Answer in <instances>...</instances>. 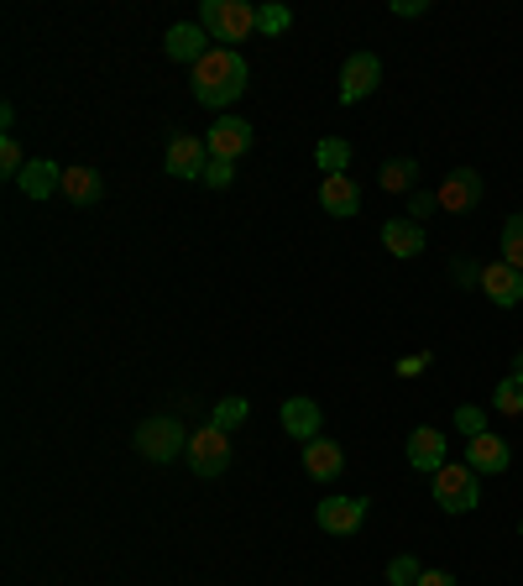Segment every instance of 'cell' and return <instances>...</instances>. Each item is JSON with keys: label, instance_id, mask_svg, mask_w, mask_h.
<instances>
[{"label": "cell", "instance_id": "1", "mask_svg": "<svg viewBox=\"0 0 523 586\" xmlns=\"http://www.w3.org/2000/svg\"><path fill=\"white\" fill-rule=\"evenodd\" d=\"M246 59L235 53V48H209L200 63H194V100L209 105V111H226L231 100H241V89H246Z\"/></svg>", "mask_w": 523, "mask_h": 586}, {"label": "cell", "instance_id": "2", "mask_svg": "<svg viewBox=\"0 0 523 586\" xmlns=\"http://www.w3.org/2000/svg\"><path fill=\"white\" fill-rule=\"evenodd\" d=\"M200 27L209 31L220 48L246 42V37L257 31V5H246V0H204V5H200Z\"/></svg>", "mask_w": 523, "mask_h": 586}, {"label": "cell", "instance_id": "3", "mask_svg": "<svg viewBox=\"0 0 523 586\" xmlns=\"http://www.w3.org/2000/svg\"><path fill=\"white\" fill-rule=\"evenodd\" d=\"M435 502L445 513H471V508L482 502L476 471L465 467V461H445V467L435 471Z\"/></svg>", "mask_w": 523, "mask_h": 586}, {"label": "cell", "instance_id": "4", "mask_svg": "<svg viewBox=\"0 0 523 586\" xmlns=\"http://www.w3.org/2000/svg\"><path fill=\"white\" fill-rule=\"evenodd\" d=\"M137 450H142V461H178V450H189V435H183V424L178 419H142L137 424Z\"/></svg>", "mask_w": 523, "mask_h": 586}, {"label": "cell", "instance_id": "5", "mask_svg": "<svg viewBox=\"0 0 523 586\" xmlns=\"http://www.w3.org/2000/svg\"><path fill=\"white\" fill-rule=\"evenodd\" d=\"M189 467L200 471V476H220V471L231 467V435L215 430V424H200L189 435Z\"/></svg>", "mask_w": 523, "mask_h": 586}, {"label": "cell", "instance_id": "6", "mask_svg": "<svg viewBox=\"0 0 523 586\" xmlns=\"http://www.w3.org/2000/svg\"><path fill=\"white\" fill-rule=\"evenodd\" d=\"M378 85H382L378 53H350L346 68H341V105H361Z\"/></svg>", "mask_w": 523, "mask_h": 586}, {"label": "cell", "instance_id": "7", "mask_svg": "<svg viewBox=\"0 0 523 586\" xmlns=\"http://www.w3.org/2000/svg\"><path fill=\"white\" fill-rule=\"evenodd\" d=\"M476 205H482V174H476V168H450L445 183H439V209L471 215Z\"/></svg>", "mask_w": 523, "mask_h": 586}, {"label": "cell", "instance_id": "8", "mask_svg": "<svg viewBox=\"0 0 523 586\" xmlns=\"http://www.w3.org/2000/svg\"><path fill=\"white\" fill-rule=\"evenodd\" d=\"M204 146H209V157H226V163H241V152L252 146V126L241 116H220L209 131H204Z\"/></svg>", "mask_w": 523, "mask_h": 586}, {"label": "cell", "instance_id": "9", "mask_svg": "<svg viewBox=\"0 0 523 586\" xmlns=\"http://www.w3.org/2000/svg\"><path fill=\"white\" fill-rule=\"evenodd\" d=\"M315 519H320L324 534H356L367 524V498H324L315 508Z\"/></svg>", "mask_w": 523, "mask_h": 586}, {"label": "cell", "instance_id": "10", "mask_svg": "<svg viewBox=\"0 0 523 586\" xmlns=\"http://www.w3.org/2000/svg\"><path fill=\"white\" fill-rule=\"evenodd\" d=\"M465 467L476 471V476H482V471H487V476H502V471L513 467V450H508V440H497L493 430H487V435H476L465 445Z\"/></svg>", "mask_w": 523, "mask_h": 586}, {"label": "cell", "instance_id": "11", "mask_svg": "<svg viewBox=\"0 0 523 586\" xmlns=\"http://www.w3.org/2000/svg\"><path fill=\"white\" fill-rule=\"evenodd\" d=\"M482 293L493 298L497 309H513V304L523 298V272H519V267H508L502 257H497V263L482 267Z\"/></svg>", "mask_w": 523, "mask_h": 586}, {"label": "cell", "instance_id": "12", "mask_svg": "<svg viewBox=\"0 0 523 586\" xmlns=\"http://www.w3.org/2000/svg\"><path fill=\"white\" fill-rule=\"evenodd\" d=\"M204 163H209L204 137H174L168 142V157H163V168L174 178H204Z\"/></svg>", "mask_w": 523, "mask_h": 586}, {"label": "cell", "instance_id": "13", "mask_svg": "<svg viewBox=\"0 0 523 586\" xmlns=\"http://www.w3.org/2000/svg\"><path fill=\"white\" fill-rule=\"evenodd\" d=\"M445 461H450V456H445V435H439L435 424H419V430L408 435V467H419V471L435 476Z\"/></svg>", "mask_w": 523, "mask_h": 586}, {"label": "cell", "instance_id": "14", "mask_svg": "<svg viewBox=\"0 0 523 586\" xmlns=\"http://www.w3.org/2000/svg\"><path fill=\"white\" fill-rule=\"evenodd\" d=\"M320 209L324 215H335V220H350L356 209H361V189H356V178L350 174H335L320 183Z\"/></svg>", "mask_w": 523, "mask_h": 586}, {"label": "cell", "instance_id": "15", "mask_svg": "<svg viewBox=\"0 0 523 586\" xmlns=\"http://www.w3.org/2000/svg\"><path fill=\"white\" fill-rule=\"evenodd\" d=\"M16 189H22L27 200H53V194H63V168L53 157H31L27 174L16 178Z\"/></svg>", "mask_w": 523, "mask_h": 586}, {"label": "cell", "instance_id": "16", "mask_svg": "<svg viewBox=\"0 0 523 586\" xmlns=\"http://www.w3.org/2000/svg\"><path fill=\"white\" fill-rule=\"evenodd\" d=\"M304 471H309L315 482H335V476L346 471V450H341L335 440H309V445H304Z\"/></svg>", "mask_w": 523, "mask_h": 586}, {"label": "cell", "instance_id": "17", "mask_svg": "<svg viewBox=\"0 0 523 586\" xmlns=\"http://www.w3.org/2000/svg\"><path fill=\"white\" fill-rule=\"evenodd\" d=\"M283 430H289L293 440H320V430H324V413H320V404L315 398H289L283 404Z\"/></svg>", "mask_w": 523, "mask_h": 586}, {"label": "cell", "instance_id": "18", "mask_svg": "<svg viewBox=\"0 0 523 586\" xmlns=\"http://www.w3.org/2000/svg\"><path fill=\"white\" fill-rule=\"evenodd\" d=\"M382 246L408 263V257L424 252V226H419V220H387V226H382Z\"/></svg>", "mask_w": 523, "mask_h": 586}, {"label": "cell", "instance_id": "19", "mask_svg": "<svg viewBox=\"0 0 523 586\" xmlns=\"http://www.w3.org/2000/svg\"><path fill=\"white\" fill-rule=\"evenodd\" d=\"M163 48H168V59H178V63H200L204 53H209V48H204V27H194V22H178V27H168Z\"/></svg>", "mask_w": 523, "mask_h": 586}, {"label": "cell", "instance_id": "20", "mask_svg": "<svg viewBox=\"0 0 523 586\" xmlns=\"http://www.w3.org/2000/svg\"><path fill=\"white\" fill-rule=\"evenodd\" d=\"M63 194H68V205H100L105 200V178L94 168H63Z\"/></svg>", "mask_w": 523, "mask_h": 586}, {"label": "cell", "instance_id": "21", "mask_svg": "<svg viewBox=\"0 0 523 586\" xmlns=\"http://www.w3.org/2000/svg\"><path fill=\"white\" fill-rule=\"evenodd\" d=\"M413 178H419V163H413V157H387L378 183L387 189V194H404V189H413Z\"/></svg>", "mask_w": 523, "mask_h": 586}, {"label": "cell", "instance_id": "22", "mask_svg": "<svg viewBox=\"0 0 523 586\" xmlns=\"http://www.w3.org/2000/svg\"><path fill=\"white\" fill-rule=\"evenodd\" d=\"M315 163L324 168V178L346 174V163H350V142H341V137H324V142L315 146Z\"/></svg>", "mask_w": 523, "mask_h": 586}, {"label": "cell", "instance_id": "23", "mask_svg": "<svg viewBox=\"0 0 523 586\" xmlns=\"http://www.w3.org/2000/svg\"><path fill=\"white\" fill-rule=\"evenodd\" d=\"M246 413H252V404H246V398H220V404H215V413H209V424L231 435V430H241V424H246Z\"/></svg>", "mask_w": 523, "mask_h": 586}, {"label": "cell", "instance_id": "24", "mask_svg": "<svg viewBox=\"0 0 523 586\" xmlns=\"http://www.w3.org/2000/svg\"><path fill=\"white\" fill-rule=\"evenodd\" d=\"M502 263L523 272V209L508 215V226H502Z\"/></svg>", "mask_w": 523, "mask_h": 586}, {"label": "cell", "instance_id": "25", "mask_svg": "<svg viewBox=\"0 0 523 586\" xmlns=\"http://www.w3.org/2000/svg\"><path fill=\"white\" fill-rule=\"evenodd\" d=\"M289 27H293V11H289V5H278V0L257 5V31H267V37H283Z\"/></svg>", "mask_w": 523, "mask_h": 586}, {"label": "cell", "instance_id": "26", "mask_svg": "<svg viewBox=\"0 0 523 586\" xmlns=\"http://www.w3.org/2000/svg\"><path fill=\"white\" fill-rule=\"evenodd\" d=\"M419 576H424V565H419L413 556L387 560V586H419Z\"/></svg>", "mask_w": 523, "mask_h": 586}, {"label": "cell", "instance_id": "27", "mask_svg": "<svg viewBox=\"0 0 523 586\" xmlns=\"http://www.w3.org/2000/svg\"><path fill=\"white\" fill-rule=\"evenodd\" d=\"M493 404L502 413H523V378H502V382H497Z\"/></svg>", "mask_w": 523, "mask_h": 586}, {"label": "cell", "instance_id": "28", "mask_svg": "<svg viewBox=\"0 0 523 586\" xmlns=\"http://www.w3.org/2000/svg\"><path fill=\"white\" fill-rule=\"evenodd\" d=\"M0 174L5 178L27 174V157H22V142H16V137H0Z\"/></svg>", "mask_w": 523, "mask_h": 586}, {"label": "cell", "instance_id": "29", "mask_svg": "<svg viewBox=\"0 0 523 586\" xmlns=\"http://www.w3.org/2000/svg\"><path fill=\"white\" fill-rule=\"evenodd\" d=\"M450 424H456V430H461L465 440L487 435V413L476 409V404H461V409H456V419H450Z\"/></svg>", "mask_w": 523, "mask_h": 586}, {"label": "cell", "instance_id": "30", "mask_svg": "<svg viewBox=\"0 0 523 586\" xmlns=\"http://www.w3.org/2000/svg\"><path fill=\"white\" fill-rule=\"evenodd\" d=\"M231 178H235V163H226V157H209L204 163V183L209 189H231Z\"/></svg>", "mask_w": 523, "mask_h": 586}, {"label": "cell", "instance_id": "31", "mask_svg": "<svg viewBox=\"0 0 523 586\" xmlns=\"http://www.w3.org/2000/svg\"><path fill=\"white\" fill-rule=\"evenodd\" d=\"M435 209H439V194H413V200H408V220H419V226H424Z\"/></svg>", "mask_w": 523, "mask_h": 586}, {"label": "cell", "instance_id": "32", "mask_svg": "<svg viewBox=\"0 0 523 586\" xmlns=\"http://www.w3.org/2000/svg\"><path fill=\"white\" fill-rule=\"evenodd\" d=\"M450 272H456V283H465V289H471V283H476V289H482V267L471 263V257H461V263L450 267Z\"/></svg>", "mask_w": 523, "mask_h": 586}, {"label": "cell", "instance_id": "33", "mask_svg": "<svg viewBox=\"0 0 523 586\" xmlns=\"http://www.w3.org/2000/svg\"><path fill=\"white\" fill-rule=\"evenodd\" d=\"M424 367H430V352L404 356V361H398V378H413V372H424Z\"/></svg>", "mask_w": 523, "mask_h": 586}, {"label": "cell", "instance_id": "34", "mask_svg": "<svg viewBox=\"0 0 523 586\" xmlns=\"http://www.w3.org/2000/svg\"><path fill=\"white\" fill-rule=\"evenodd\" d=\"M430 5L424 0H393V16H424Z\"/></svg>", "mask_w": 523, "mask_h": 586}, {"label": "cell", "instance_id": "35", "mask_svg": "<svg viewBox=\"0 0 523 586\" xmlns=\"http://www.w3.org/2000/svg\"><path fill=\"white\" fill-rule=\"evenodd\" d=\"M419 586H456V576H450V571H424Z\"/></svg>", "mask_w": 523, "mask_h": 586}, {"label": "cell", "instance_id": "36", "mask_svg": "<svg viewBox=\"0 0 523 586\" xmlns=\"http://www.w3.org/2000/svg\"><path fill=\"white\" fill-rule=\"evenodd\" d=\"M513 378H523V352L513 356Z\"/></svg>", "mask_w": 523, "mask_h": 586}, {"label": "cell", "instance_id": "37", "mask_svg": "<svg viewBox=\"0 0 523 586\" xmlns=\"http://www.w3.org/2000/svg\"><path fill=\"white\" fill-rule=\"evenodd\" d=\"M519 534H523V519H519Z\"/></svg>", "mask_w": 523, "mask_h": 586}]
</instances>
